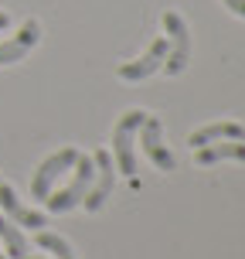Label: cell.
I'll return each instance as SVG.
<instances>
[{"instance_id":"6da1fadb","label":"cell","mask_w":245,"mask_h":259,"mask_svg":"<svg viewBox=\"0 0 245 259\" xmlns=\"http://www.w3.org/2000/svg\"><path fill=\"white\" fill-rule=\"evenodd\" d=\"M143 119H146V113L143 109H129V113H123L119 116V123L113 126V164H116V170H123L126 178H136V154H133V137L140 133Z\"/></svg>"},{"instance_id":"7a4b0ae2","label":"cell","mask_w":245,"mask_h":259,"mask_svg":"<svg viewBox=\"0 0 245 259\" xmlns=\"http://www.w3.org/2000/svg\"><path fill=\"white\" fill-rule=\"evenodd\" d=\"M160 21H164V38H167V58L160 68L167 75H181L191 62V31H187V24L177 11H164Z\"/></svg>"},{"instance_id":"3957f363","label":"cell","mask_w":245,"mask_h":259,"mask_svg":"<svg viewBox=\"0 0 245 259\" xmlns=\"http://www.w3.org/2000/svg\"><path fill=\"white\" fill-rule=\"evenodd\" d=\"M75 178L65 184L62 191H52L48 198H44V205H48V211H55V215H62V211H72V208L82 205V198H85V191L92 188V178H95V164H92V157L78 154L75 160Z\"/></svg>"},{"instance_id":"277c9868","label":"cell","mask_w":245,"mask_h":259,"mask_svg":"<svg viewBox=\"0 0 245 259\" xmlns=\"http://www.w3.org/2000/svg\"><path fill=\"white\" fill-rule=\"evenodd\" d=\"M75 160H78V150H75V147H62L58 154L44 157V160L38 164V170H34V178H31V198H34V201H44V198L52 194L55 181H58V178H65L68 170L75 167Z\"/></svg>"},{"instance_id":"5b68a950","label":"cell","mask_w":245,"mask_h":259,"mask_svg":"<svg viewBox=\"0 0 245 259\" xmlns=\"http://www.w3.org/2000/svg\"><path fill=\"white\" fill-rule=\"evenodd\" d=\"M92 164H95V178H92V188L85 191L82 205H85V211H99V208L109 201V194H113L116 164H113V154H109V150H95V154H92Z\"/></svg>"},{"instance_id":"8992f818","label":"cell","mask_w":245,"mask_h":259,"mask_svg":"<svg viewBox=\"0 0 245 259\" xmlns=\"http://www.w3.org/2000/svg\"><path fill=\"white\" fill-rule=\"evenodd\" d=\"M140 147H143V154L150 157L154 167L174 170V154H170L167 143H164V123L157 116H150V113H146V119H143V126H140Z\"/></svg>"},{"instance_id":"52a82bcc","label":"cell","mask_w":245,"mask_h":259,"mask_svg":"<svg viewBox=\"0 0 245 259\" xmlns=\"http://www.w3.org/2000/svg\"><path fill=\"white\" fill-rule=\"evenodd\" d=\"M167 58V38H157L146 55H140L136 62H126L119 65V78H126V82H140V78H150L154 72H160V65Z\"/></svg>"},{"instance_id":"ba28073f","label":"cell","mask_w":245,"mask_h":259,"mask_svg":"<svg viewBox=\"0 0 245 259\" xmlns=\"http://www.w3.org/2000/svg\"><path fill=\"white\" fill-rule=\"evenodd\" d=\"M0 208H4V215H7L14 225H24V229H31V232H38V229L48 225V219H44L41 211L21 205V198L14 194V188H11V184H4V181H0Z\"/></svg>"},{"instance_id":"9c48e42d","label":"cell","mask_w":245,"mask_h":259,"mask_svg":"<svg viewBox=\"0 0 245 259\" xmlns=\"http://www.w3.org/2000/svg\"><path fill=\"white\" fill-rule=\"evenodd\" d=\"M38 41H41V24H38V21H24V27H21L14 38L0 41V65L21 62V58H24Z\"/></svg>"},{"instance_id":"30bf717a","label":"cell","mask_w":245,"mask_h":259,"mask_svg":"<svg viewBox=\"0 0 245 259\" xmlns=\"http://www.w3.org/2000/svg\"><path fill=\"white\" fill-rule=\"evenodd\" d=\"M218 140H245V126L242 123H232V119H221V123H208V126L194 130L191 133V147H208V143H218Z\"/></svg>"},{"instance_id":"8fae6325","label":"cell","mask_w":245,"mask_h":259,"mask_svg":"<svg viewBox=\"0 0 245 259\" xmlns=\"http://www.w3.org/2000/svg\"><path fill=\"white\" fill-rule=\"evenodd\" d=\"M194 160H198V167H211L221 160H245V140H218L208 147H198Z\"/></svg>"},{"instance_id":"7c38bea8","label":"cell","mask_w":245,"mask_h":259,"mask_svg":"<svg viewBox=\"0 0 245 259\" xmlns=\"http://www.w3.org/2000/svg\"><path fill=\"white\" fill-rule=\"evenodd\" d=\"M0 242H4V256L7 259H24L31 252V242L21 232V225H14L4 211H0Z\"/></svg>"},{"instance_id":"4fadbf2b","label":"cell","mask_w":245,"mask_h":259,"mask_svg":"<svg viewBox=\"0 0 245 259\" xmlns=\"http://www.w3.org/2000/svg\"><path fill=\"white\" fill-rule=\"evenodd\" d=\"M34 242H38L41 249H48L55 259H78L75 252H72V246H68V239H62L58 232H44V229H38Z\"/></svg>"},{"instance_id":"5bb4252c","label":"cell","mask_w":245,"mask_h":259,"mask_svg":"<svg viewBox=\"0 0 245 259\" xmlns=\"http://www.w3.org/2000/svg\"><path fill=\"white\" fill-rule=\"evenodd\" d=\"M221 4H225L235 17H245V0H221Z\"/></svg>"},{"instance_id":"9a60e30c","label":"cell","mask_w":245,"mask_h":259,"mask_svg":"<svg viewBox=\"0 0 245 259\" xmlns=\"http://www.w3.org/2000/svg\"><path fill=\"white\" fill-rule=\"evenodd\" d=\"M7 24H11V14H7V11H0V31H4Z\"/></svg>"},{"instance_id":"2e32d148","label":"cell","mask_w":245,"mask_h":259,"mask_svg":"<svg viewBox=\"0 0 245 259\" xmlns=\"http://www.w3.org/2000/svg\"><path fill=\"white\" fill-rule=\"evenodd\" d=\"M24 259H48V256H31V252H27V256Z\"/></svg>"},{"instance_id":"e0dca14e","label":"cell","mask_w":245,"mask_h":259,"mask_svg":"<svg viewBox=\"0 0 245 259\" xmlns=\"http://www.w3.org/2000/svg\"><path fill=\"white\" fill-rule=\"evenodd\" d=\"M0 259H7V256H4V252H0Z\"/></svg>"}]
</instances>
